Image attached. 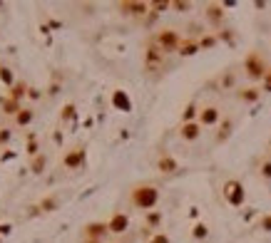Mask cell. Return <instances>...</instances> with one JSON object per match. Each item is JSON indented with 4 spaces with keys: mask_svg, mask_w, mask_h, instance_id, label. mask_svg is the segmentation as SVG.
I'll return each instance as SVG.
<instances>
[{
    "mask_svg": "<svg viewBox=\"0 0 271 243\" xmlns=\"http://www.w3.org/2000/svg\"><path fill=\"white\" fill-rule=\"evenodd\" d=\"M157 198H160V191L152 184H139V186H135L130 191V201L137 209H152L154 204H157Z\"/></svg>",
    "mask_w": 271,
    "mask_h": 243,
    "instance_id": "6da1fadb",
    "label": "cell"
},
{
    "mask_svg": "<svg viewBox=\"0 0 271 243\" xmlns=\"http://www.w3.org/2000/svg\"><path fill=\"white\" fill-rule=\"evenodd\" d=\"M266 72H269V67H266V62H264V57L259 52H251L244 60V74L251 79V82H261V79L266 77Z\"/></svg>",
    "mask_w": 271,
    "mask_h": 243,
    "instance_id": "7a4b0ae2",
    "label": "cell"
},
{
    "mask_svg": "<svg viewBox=\"0 0 271 243\" xmlns=\"http://www.w3.org/2000/svg\"><path fill=\"white\" fill-rule=\"evenodd\" d=\"M82 164H85V144H72L60 159V167L67 171H77Z\"/></svg>",
    "mask_w": 271,
    "mask_h": 243,
    "instance_id": "3957f363",
    "label": "cell"
},
{
    "mask_svg": "<svg viewBox=\"0 0 271 243\" xmlns=\"http://www.w3.org/2000/svg\"><path fill=\"white\" fill-rule=\"evenodd\" d=\"M149 43H154L160 50H164V52H174V50H179V32H174V30H160V32H154L152 35V40Z\"/></svg>",
    "mask_w": 271,
    "mask_h": 243,
    "instance_id": "277c9868",
    "label": "cell"
},
{
    "mask_svg": "<svg viewBox=\"0 0 271 243\" xmlns=\"http://www.w3.org/2000/svg\"><path fill=\"white\" fill-rule=\"evenodd\" d=\"M164 57H167V52H164V50H160L154 43H147V52H144V67H147L149 72H157V70H162V67H164Z\"/></svg>",
    "mask_w": 271,
    "mask_h": 243,
    "instance_id": "5b68a950",
    "label": "cell"
},
{
    "mask_svg": "<svg viewBox=\"0 0 271 243\" xmlns=\"http://www.w3.org/2000/svg\"><path fill=\"white\" fill-rule=\"evenodd\" d=\"M221 119H224V114H221V109H219L217 104L202 107V109H199V117H197V122H199L202 127H217Z\"/></svg>",
    "mask_w": 271,
    "mask_h": 243,
    "instance_id": "8992f818",
    "label": "cell"
},
{
    "mask_svg": "<svg viewBox=\"0 0 271 243\" xmlns=\"http://www.w3.org/2000/svg\"><path fill=\"white\" fill-rule=\"evenodd\" d=\"M224 196H226V201L231 206H239L242 201H244V189H242V184L239 181H226L224 184Z\"/></svg>",
    "mask_w": 271,
    "mask_h": 243,
    "instance_id": "52a82bcc",
    "label": "cell"
},
{
    "mask_svg": "<svg viewBox=\"0 0 271 243\" xmlns=\"http://www.w3.org/2000/svg\"><path fill=\"white\" fill-rule=\"evenodd\" d=\"M107 233H109L107 223H87L82 228V238H87V241H102Z\"/></svg>",
    "mask_w": 271,
    "mask_h": 243,
    "instance_id": "ba28073f",
    "label": "cell"
},
{
    "mask_svg": "<svg viewBox=\"0 0 271 243\" xmlns=\"http://www.w3.org/2000/svg\"><path fill=\"white\" fill-rule=\"evenodd\" d=\"M179 137L184 142H194L202 137V124L199 122H187V124H179Z\"/></svg>",
    "mask_w": 271,
    "mask_h": 243,
    "instance_id": "9c48e42d",
    "label": "cell"
},
{
    "mask_svg": "<svg viewBox=\"0 0 271 243\" xmlns=\"http://www.w3.org/2000/svg\"><path fill=\"white\" fill-rule=\"evenodd\" d=\"M32 119H35V107H20V112L13 117V124L20 127V129H25V127L32 124Z\"/></svg>",
    "mask_w": 271,
    "mask_h": 243,
    "instance_id": "30bf717a",
    "label": "cell"
},
{
    "mask_svg": "<svg viewBox=\"0 0 271 243\" xmlns=\"http://www.w3.org/2000/svg\"><path fill=\"white\" fill-rule=\"evenodd\" d=\"M27 90H30V85L25 82V79H20V77H18V79H15V85L8 90V97H10V99H15L18 104H23V99L27 97Z\"/></svg>",
    "mask_w": 271,
    "mask_h": 243,
    "instance_id": "8fae6325",
    "label": "cell"
},
{
    "mask_svg": "<svg viewBox=\"0 0 271 243\" xmlns=\"http://www.w3.org/2000/svg\"><path fill=\"white\" fill-rule=\"evenodd\" d=\"M45 169H48V154H45V151H40L37 156L30 159V171H32V174H43Z\"/></svg>",
    "mask_w": 271,
    "mask_h": 243,
    "instance_id": "7c38bea8",
    "label": "cell"
},
{
    "mask_svg": "<svg viewBox=\"0 0 271 243\" xmlns=\"http://www.w3.org/2000/svg\"><path fill=\"white\" fill-rule=\"evenodd\" d=\"M259 95H261V92H259L256 87H239V90H237V99H239V102H246V104L256 102Z\"/></svg>",
    "mask_w": 271,
    "mask_h": 243,
    "instance_id": "4fadbf2b",
    "label": "cell"
},
{
    "mask_svg": "<svg viewBox=\"0 0 271 243\" xmlns=\"http://www.w3.org/2000/svg\"><path fill=\"white\" fill-rule=\"evenodd\" d=\"M107 228H109V233H122V231L127 228V216H122V214H114V216L109 219Z\"/></svg>",
    "mask_w": 271,
    "mask_h": 243,
    "instance_id": "5bb4252c",
    "label": "cell"
},
{
    "mask_svg": "<svg viewBox=\"0 0 271 243\" xmlns=\"http://www.w3.org/2000/svg\"><path fill=\"white\" fill-rule=\"evenodd\" d=\"M120 10H125V15H144L149 10L147 3H122Z\"/></svg>",
    "mask_w": 271,
    "mask_h": 243,
    "instance_id": "9a60e30c",
    "label": "cell"
},
{
    "mask_svg": "<svg viewBox=\"0 0 271 243\" xmlns=\"http://www.w3.org/2000/svg\"><path fill=\"white\" fill-rule=\"evenodd\" d=\"M20 107L23 104H18L15 99H10L8 95L3 97V99H0V109H3V114H8V117H15L18 112H20Z\"/></svg>",
    "mask_w": 271,
    "mask_h": 243,
    "instance_id": "2e32d148",
    "label": "cell"
},
{
    "mask_svg": "<svg viewBox=\"0 0 271 243\" xmlns=\"http://www.w3.org/2000/svg\"><path fill=\"white\" fill-rule=\"evenodd\" d=\"M15 79H18V77L13 74V70H10L8 65H3V62H0V82H3V85L10 90V87L15 85Z\"/></svg>",
    "mask_w": 271,
    "mask_h": 243,
    "instance_id": "e0dca14e",
    "label": "cell"
},
{
    "mask_svg": "<svg viewBox=\"0 0 271 243\" xmlns=\"http://www.w3.org/2000/svg\"><path fill=\"white\" fill-rule=\"evenodd\" d=\"M231 129H234V119H224V124H221V127H219V132H217V144L226 142V139H229V134H231Z\"/></svg>",
    "mask_w": 271,
    "mask_h": 243,
    "instance_id": "ac0fdd59",
    "label": "cell"
},
{
    "mask_svg": "<svg viewBox=\"0 0 271 243\" xmlns=\"http://www.w3.org/2000/svg\"><path fill=\"white\" fill-rule=\"evenodd\" d=\"M157 167H160L162 171H167V174H174V171H177V161H174L172 156H162V159L157 161Z\"/></svg>",
    "mask_w": 271,
    "mask_h": 243,
    "instance_id": "d6986e66",
    "label": "cell"
},
{
    "mask_svg": "<svg viewBox=\"0 0 271 243\" xmlns=\"http://www.w3.org/2000/svg\"><path fill=\"white\" fill-rule=\"evenodd\" d=\"M43 149H40V142H37V137H27V146H25V154L32 159V156H37Z\"/></svg>",
    "mask_w": 271,
    "mask_h": 243,
    "instance_id": "ffe728a7",
    "label": "cell"
},
{
    "mask_svg": "<svg viewBox=\"0 0 271 243\" xmlns=\"http://www.w3.org/2000/svg\"><path fill=\"white\" fill-rule=\"evenodd\" d=\"M177 52H179V55H194V52H197V43H194V40H182Z\"/></svg>",
    "mask_w": 271,
    "mask_h": 243,
    "instance_id": "44dd1931",
    "label": "cell"
},
{
    "mask_svg": "<svg viewBox=\"0 0 271 243\" xmlns=\"http://www.w3.org/2000/svg\"><path fill=\"white\" fill-rule=\"evenodd\" d=\"M72 117H75V102H67L62 107V112H60V124H67Z\"/></svg>",
    "mask_w": 271,
    "mask_h": 243,
    "instance_id": "7402d4cb",
    "label": "cell"
},
{
    "mask_svg": "<svg viewBox=\"0 0 271 243\" xmlns=\"http://www.w3.org/2000/svg\"><path fill=\"white\" fill-rule=\"evenodd\" d=\"M259 174H261V179H271V159H269V156H264V159H261Z\"/></svg>",
    "mask_w": 271,
    "mask_h": 243,
    "instance_id": "603a6c76",
    "label": "cell"
},
{
    "mask_svg": "<svg viewBox=\"0 0 271 243\" xmlns=\"http://www.w3.org/2000/svg\"><path fill=\"white\" fill-rule=\"evenodd\" d=\"M57 206V198H45V201H40V209L48 214V211H53Z\"/></svg>",
    "mask_w": 271,
    "mask_h": 243,
    "instance_id": "cb8c5ba5",
    "label": "cell"
},
{
    "mask_svg": "<svg viewBox=\"0 0 271 243\" xmlns=\"http://www.w3.org/2000/svg\"><path fill=\"white\" fill-rule=\"evenodd\" d=\"M13 139V129L10 127H3V129H0V144H8Z\"/></svg>",
    "mask_w": 271,
    "mask_h": 243,
    "instance_id": "d4e9b609",
    "label": "cell"
},
{
    "mask_svg": "<svg viewBox=\"0 0 271 243\" xmlns=\"http://www.w3.org/2000/svg\"><path fill=\"white\" fill-rule=\"evenodd\" d=\"M27 99H30V102H37V99H43V92L37 90V87H30V90H27Z\"/></svg>",
    "mask_w": 271,
    "mask_h": 243,
    "instance_id": "484cf974",
    "label": "cell"
},
{
    "mask_svg": "<svg viewBox=\"0 0 271 243\" xmlns=\"http://www.w3.org/2000/svg\"><path fill=\"white\" fill-rule=\"evenodd\" d=\"M149 243H169V238H167L164 233H157V236H152V238H149Z\"/></svg>",
    "mask_w": 271,
    "mask_h": 243,
    "instance_id": "4316f807",
    "label": "cell"
},
{
    "mask_svg": "<svg viewBox=\"0 0 271 243\" xmlns=\"http://www.w3.org/2000/svg\"><path fill=\"white\" fill-rule=\"evenodd\" d=\"M261 82H264V90H271V70L266 72V77L261 79Z\"/></svg>",
    "mask_w": 271,
    "mask_h": 243,
    "instance_id": "83f0119b",
    "label": "cell"
},
{
    "mask_svg": "<svg viewBox=\"0 0 271 243\" xmlns=\"http://www.w3.org/2000/svg\"><path fill=\"white\" fill-rule=\"evenodd\" d=\"M82 243H102V241H87V238H82Z\"/></svg>",
    "mask_w": 271,
    "mask_h": 243,
    "instance_id": "f1b7e54d",
    "label": "cell"
},
{
    "mask_svg": "<svg viewBox=\"0 0 271 243\" xmlns=\"http://www.w3.org/2000/svg\"><path fill=\"white\" fill-rule=\"evenodd\" d=\"M269 154H271V142H269Z\"/></svg>",
    "mask_w": 271,
    "mask_h": 243,
    "instance_id": "f546056e",
    "label": "cell"
},
{
    "mask_svg": "<svg viewBox=\"0 0 271 243\" xmlns=\"http://www.w3.org/2000/svg\"><path fill=\"white\" fill-rule=\"evenodd\" d=\"M117 243H120V241H117Z\"/></svg>",
    "mask_w": 271,
    "mask_h": 243,
    "instance_id": "4dcf8cb0",
    "label": "cell"
}]
</instances>
